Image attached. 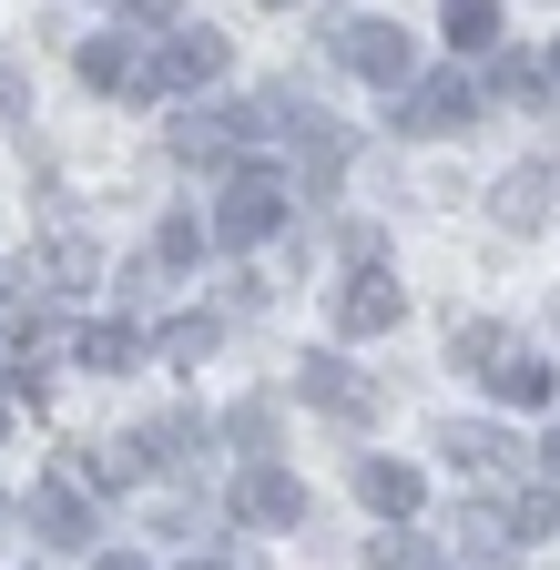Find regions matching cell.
Segmentation results:
<instances>
[{
	"mask_svg": "<svg viewBox=\"0 0 560 570\" xmlns=\"http://www.w3.org/2000/svg\"><path fill=\"white\" fill-rule=\"evenodd\" d=\"M0 439H11V397H0Z\"/></svg>",
	"mask_w": 560,
	"mask_h": 570,
	"instance_id": "obj_27",
	"label": "cell"
},
{
	"mask_svg": "<svg viewBox=\"0 0 560 570\" xmlns=\"http://www.w3.org/2000/svg\"><path fill=\"white\" fill-rule=\"evenodd\" d=\"M184 459H204V417H154L144 428V469H184Z\"/></svg>",
	"mask_w": 560,
	"mask_h": 570,
	"instance_id": "obj_13",
	"label": "cell"
},
{
	"mask_svg": "<svg viewBox=\"0 0 560 570\" xmlns=\"http://www.w3.org/2000/svg\"><path fill=\"white\" fill-rule=\"evenodd\" d=\"M31 520H41L51 550H82V540H92V510H82L72 479H41V489H31Z\"/></svg>",
	"mask_w": 560,
	"mask_h": 570,
	"instance_id": "obj_9",
	"label": "cell"
},
{
	"mask_svg": "<svg viewBox=\"0 0 560 570\" xmlns=\"http://www.w3.org/2000/svg\"><path fill=\"white\" fill-rule=\"evenodd\" d=\"M469 82H407V102H397V132H417V142H429V132H469Z\"/></svg>",
	"mask_w": 560,
	"mask_h": 570,
	"instance_id": "obj_8",
	"label": "cell"
},
{
	"mask_svg": "<svg viewBox=\"0 0 560 570\" xmlns=\"http://www.w3.org/2000/svg\"><path fill=\"white\" fill-rule=\"evenodd\" d=\"M489 82H500V102H550V92H560L550 71H530V61H500V71H489Z\"/></svg>",
	"mask_w": 560,
	"mask_h": 570,
	"instance_id": "obj_19",
	"label": "cell"
},
{
	"mask_svg": "<svg viewBox=\"0 0 560 570\" xmlns=\"http://www.w3.org/2000/svg\"><path fill=\"white\" fill-rule=\"evenodd\" d=\"M439 449H449V459H459L469 479H510V469H520V449L500 439V428H479V417H459V428H439Z\"/></svg>",
	"mask_w": 560,
	"mask_h": 570,
	"instance_id": "obj_11",
	"label": "cell"
},
{
	"mask_svg": "<svg viewBox=\"0 0 560 570\" xmlns=\"http://www.w3.org/2000/svg\"><path fill=\"white\" fill-rule=\"evenodd\" d=\"M550 82H560V51H550Z\"/></svg>",
	"mask_w": 560,
	"mask_h": 570,
	"instance_id": "obj_30",
	"label": "cell"
},
{
	"mask_svg": "<svg viewBox=\"0 0 560 570\" xmlns=\"http://www.w3.org/2000/svg\"><path fill=\"white\" fill-rule=\"evenodd\" d=\"M31 112V82H21V71H0V122H21Z\"/></svg>",
	"mask_w": 560,
	"mask_h": 570,
	"instance_id": "obj_24",
	"label": "cell"
},
{
	"mask_svg": "<svg viewBox=\"0 0 560 570\" xmlns=\"http://www.w3.org/2000/svg\"><path fill=\"white\" fill-rule=\"evenodd\" d=\"M489 397H500V407H550V397H560V377L540 367L530 346H510L500 367H489Z\"/></svg>",
	"mask_w": 560,
	"mask_h": 570,
	"instance_id": "obj_12",
	"label": "cell"
},
{
	"mask_svg": "<svg viewBox=\"0 0 560 570\" xmlns=\"http://www.w3.org/2000/svg\"><path fill=\"white\" fill-rule=\"evenodd\" d=\"M265 11H296V0H265Z\"/></svg>",
	"mask_w": 560,
	"mask_h": 570,
	"instance_id": "obj_28",
	"label": "cell"
},
{
	"mask_svg": "<svg viewBox=\"0 0 560 570\" xmlns=\"http://www.w3.org/2000/svg\"><path fill=\"white\" fill-rule=\"evenodd\" d=\"M439 21H449L459 51H489V41H500V0H439Z\"/></svg>",
	"mask_w": 560,
	"mask_h": 570,
	"instance_id": "obj_14",
	"label": "cell"
},
{
	"mask_svg": "<svg viewBox=\"0 0 560 570\" xmlns=\"http://www.w3.org/2000/svg\"><path fill=\"white\" fill-rule=\"evenodd\" d=\"M326 51L357 71V82H407V71H417V41H407L397 21H357V11L326 21Z\"/></svg>",
	"mask_w": 560,
	"mask_h": 570,
	"instance_id": "obj_1",
	"label": "cell"
},
{
	"mask_svg": "<svg viewBox=\"0 0 560 570\" xmlns=\"http://www.w3.org/2000/svg\"><path fill=\"white\" fill-rule=\"evenodd\" d=\"M194 570H225V560H194Z\"/></svg>",
	"mask_w": 560,
	"mask_h": 570,
	"instance_id": "obj_29",
	"label": "cell"
},
{
	"mask_svg": "<svg viewBox=\"0 0 560 570\" xmlns=\"http://www.w3.org/2000/svg\"><path fill=\"white\" fill-rule=\"evenodd\" d=\"M275 225H286V174L245 164V174L225 184V204H215V245H265Z\"/></svg>",
	"mask_w": 560,
	"mask_h": 570,
	"instance_id": "obj_2",
	"label": "cell"
},
{
	"mask_svg": "<svg viewBox=\"0 0 560 570\" xmlns=\"http://www.w3.org/2000/svg\"><path fill=\"white\" fill-rule=\"evenodd\" d=\"M164 356H174V367H194V356H215V316H174V326H164Z\"/></svg>",
	"mask_w": 560,
	"mask_h": 570,
	"instance_id": "obj_17",
	"label": "cell"
},
{
	"mask_svg": "<svg viewBox=\"0 0 560 570\" xmlns=\"http://www.w3.org/2000/svg\"><path fill=\"white\" fill-rule=\"evenodd\" d=\"M540 214H550V174L530 164V174H510V184H500V225H520V235H530Z\"/></svg>",
	"mask_w": 560,
	"mask_h": 570,
	"instance_id": "obj_16",
	"label": "cell"
},
{
	"mask_svg": "<svg viewBox=\"0 0 560 570\" xmlns=\"http://www.w3.org/2000/svg\"><path fill=\"white\" fill-rule=\"evenodd\" d=\"M132 356H144V336H132L122 316H112V326H82V367H102V377H122V367H132Z\"/></svg>",
	"mask_w": 560,
	"mask_h": 570,
	"instance_id": "obj_15",
	"label": "cell"
},
{
	"mask_svg": "<svg viewBox=\"0 0 560 570\" xmlns=\"http://www.w3.org/2000/svg\"><path fill=\"white\" fill-rule=\"evenodd\" d=\"M367 570H429V550H417L407 530H377L367 540Z\"/></svg>",
	"mask_w": 560,
	"mask_h": 570,
	"instance_id": "obj_20",
	"label": "cell"
},
{
	"mask_svg": "<svg viewBox=\"0 0 560 570\" xmlns=\"http://www.w3.org/2000/svg\"><path fill=\"white\" fill-rule=\"evenodd\" d=\"M92 570H154V560H132V550H112V560H92Z\"/></svg>",
	"mask_w": 560,
	"mask_h": 570,
	"instance_id": "obj_25",
	"label": "cell"
},
{
	"mask_svg": "<svg viewBox=\"0 0 560 570\" xmlns=\"http://www.w3.org/2000/svg\"><path fill=\"white\" fill-rule=\"evenodd\" d=\"M449 356H459V367H479V377H489V367H500V356H510V336H500V326H459V346H449Z\"/></svg>",
	"mask_w": 560,
	"mask_h": 570,
	"instance_id": "obj_18",
	"label": "cell"
},
{
	"mask_svg": "<svg viewBox=\"0 0 560 570\" xmlns=\"http://www.w3.org/2000/svg\"><path fill=\"white\" fill-rule=\"evenodd\" d=\"M397 316H407L397 275H387L377 255H357V265H346V285H336V336H387Z\"/></svg>",
	"mask_w": 560,
	"mask_h": 570,
	"instance_id": "obj_3",
	"label": "cell"
},
{
	"mask_svg": "<svg viewBox=\"0 0 560 570\" xmlns=\"http://www.w3.org/2000/svg\"><path fill=\"white\" fill-rule=\"evenodd\" d=\"M357 499L377 520H417V510H429V479H417L407 459H357Z\"/></svg>",
	"mask_w": 560,
	"mask_h": 570,
	"instance_id": "obj_7",
	"label": "cell"
},
{
	"mask_svg": "<svg viewBox=\"0 0 560 570\" xmlns=\"http://www.w3.org/2000/svg\"><path fill=\"white\" fill-rule=\"evenodd\" d=\"M204 235H215V225H194V214H174V225H164V265H194V255H204Z\"/></svg>",
	"mask_w": 560,
	"mask_h": 570,
	"instance_id": "obj_23",
	"label": "cell"
},
{
	"mask_svg": "<svg viewBox=\"0 0 560 570\" xmlns=\"http://www.w3.org/2000/svg\"><path fill=\"white\" fill-rule=\"evenodd\" d=\"M296 387H306L326 417H377V387L346 367V356H296Z\"/></svg>",
	"mask_w": 560,
	"mask_h": 570,
	"instance_id": "obj_6",
	"label": "cell"
},
{
	"mask_svg": "<svg viewBox=\"0 0 560 570\" xmlns=\"http://www.w3.org/2000/svg\"><path fill=\"white\" fill-rule=\"evenodd\" d=\"M225 428H235V439H245V449H255V459H265V439H275V407H265V397H245V407H235V417H225Z\"/></svg>",
	"mask_w": 560,
	"mask_h": 570,
	"instance_id": "obj_22",
	"label": "cell"
},
{
	"mask_svg": "<svg viewBox=\"0 0 560 570\" xmlns=\"http://www.w3.org/2000/svg\"><path fill=\"white\" fill-rule=\"evenodd\" d=\"M500 520H510V540H540V530H550V499H540V489H510Z\"/></svg>",
	"mask_w": 560,
	"mask_h": 570,
	"instance_id": "obj_21",
	"label": "cell"
},
{
	"mask_svg": "<svg viewBox=\"0 0 560 570\" xmlns=\"http://www.w3.org/2000/svg\"><path fill=\"white\" fill-rule=\"evenodd\" d=\"M154 61H164V82H174V92H194V82H225V31H174Z\"/></svg>",
	"mask_w": 560,
	"mask_h": 570,
	"instance_id": "obj_10",
	"label": "cell"
},
{
	"mask_svg": "<svg viewBox=\"0 0 560 570\" xmlns=\"http://www.w3.org/2000/svg\"><path fill=\"white\" fill-rule=\"evenodd\" d=\"M235 520H245V530H296V520H306V489L275 469V459H255V469L235 479Z\"/></svg>",
	"mask_w": 560,
	"mask_h": 570,
	"instance_id": "obj_5",
	"label": "cell"
},
{
	"mask_svg": "<svg viewBox=\"0 0 560 570\" xmlns=\"http://www.w3.org/2000/svg\"><path fill=\"white\" fill-rule=\"evenodd\" d=\"M550 316H560V306H550Z\"/></svg>",
	"mask_w": 560,
	"mask_h": 570,
	"instance_id": "obj_31",
	"label": "cell"
},
{
	"mask_svg": "<svg viewBox=\"0 0 560 570\" xmlns=\"http://www.w3.org/2000/svg\"><path fill=\"white\" fill-rule=\"evenodd\" d=\"M82 82H92V92H122V102H144V92H164V61L132 41V31H102V41H82Z\"/></svg>",
	"mask_w": 560,
	"mask_h": 570,
	"instance_id": "obj_4",
	"label": "cell"
},
{
	"mask_svg": "<svg viewBox=\"0 0 560 570\" xmlns=\"http://www.w3.org/2000/svg\"><path fill=\"white\" fill-rule=\"evenodd\" d=\"M540 459H550V469H560V428H550V449H540Z\"/></svg>",
	"mask_w": 560,
	"mask_h": 570,
	"instance_id": "obj_26",
	"label": "cell"
}]
</instances>
